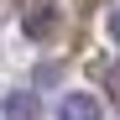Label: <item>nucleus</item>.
<instances>
[{
  "label": "nucleus",
  "instance_id": "f03ea898",
  "mask_svg": "<svg viewBox=\"0 0 120 120\" xmlns=\"http://www.w3.org/2000/svg\"><path fill=\"white\" fill-rule=\"evenodd\" d=\"M57 120H99V99L94 94H68L57 105Z\"/></svg>",
  "mask_w": 120,
  "mask_h": 120
},
{
  "label": "nucleus",
  "instance_id": "7ed1b4c3",
  "mask_svg": "<svg viewBox=\"0 0 120 120\" xmlns=\"http://www.w3.org/2000/svg\"><path fill=\"white\" fill-rule=\"evenodd\" d=\"M5 120H37V94H26V89H16V94H5Z\"/></svg>",
  "mask_w": 120,
  "mask_h": 120
},
{
  "label": "nucleus",
  "instance_id": "20e7f679",
  "mask_svg": "<svg viewBox=\"0 0 120 120\" xmlns=\"http://www.w3.org/2000/svg\"><path fill=\"white\" fill-rule=\"evenodd\" d=\"M110 37H115V42H120V5L110 11Z\"/></svg>",
  "mask_w": 120,
  "mask_h": 120
},
{
  "label": "nucleus",
  "instance_id": "f257e3e1",
  "mask_svg": "<svg viewBox=\"0 0 120 120\" xmlns=\"http://www.w3.org/2000/svg\"><path fill=\"white\" fill-rule=\"evenodd\" d=\"M26 37H31V42L57 37V5H52V0H42V5H31V11H26Z\"/></svg>",
  "mask_w": 120,
  "mask_h": 120
}]
</instances>
